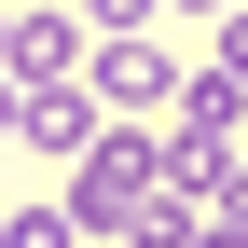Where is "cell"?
Returning <instances> with one entry per match:
<instances>
[{
	"mask_svg": "<svg viewBox=\"0 0 248 248\" xmlns=\"http://www.w3.org/2000/svg\"><path fill=\"white\" fill-rule=\"evenodd\" d=\"M97 124H110V110H97V83H28V124H14V138L83 166V138H97Z\"/></svg>",
	"mask_w": 248,
	"mask_h": 248,
	"instance_id": "5b68a950",
	"label": "cell"
},
{
	"mask_svg": "<svg viewBox=\"0 0 248 248\" xmlns=\"http://www.w3.org/2000/svg\"><path fill=\"white\" fill-rule=\"evenodd\" d=\"M83 55H97L83 14H14V55H0V69L14 83H83Z\"/></svg>",
	"mask_w": 248,
	"mask_h": 248,
	"instance_id": "277c9868",
	"label": "cell"
},
{
	"mask_svg": "<svg viewBox=\"0 0 248 248\" xmlns=\"http://www.w3.org/2000/svg\"><path fill=\"white\" fill-rule=\"evenodd\" d=\"M83 83H97V110H124V124H138V110H179L193 55H179V42H152V28H110V42L83 55Z\"/></svg>",
	"mask_w": 248,
	"mask_h": 248,
	"instance_id": "7a4b0ae2",
	"label": "cell"
},
{
	"mask_svg": "<svg viewBox=\"0 0 248 248\" xmlns=\"http://www.w3.org/2000/svg\"><path fill=\"white\" fill-rule=\"evenodd\" d=\"M14 124H28V83H14V69H0V138H14Z\"/></svg>",
	"mask_w": 248,
	"mask_h": 248,
	"instance_id": "9c48e42d",
	"label": "cell"
},
{
	"mask_svg": "<svg viewBox=\"0 0 248 248\" xmlns=\"http://www.w3.org/2000/svg\"><path fill=\"white\" fill-rule=\"evenodd\" d=\"M234 138H248V83L207 55V69L179 83V110H166V152H234Z\"/></svg>",
	"mask_w": 248,
	"mask_h": 248,
	"instance_id": "3957f363",
	"label": "cell"
},
{
	"mask_svg": "<svg viewBox=\"0 0 248 248\" xmlns=\"http://www.w3.org/2000/svg\"><path fill=\"white\" fill-rule=\"evenodd\" d=\"M152 193H166V138H138V124L110 110L97 138H83V166H69V221H83V234H124Z\"/></svg>",
	"mask_w": 248,
	"mask_h": 248,
	"instance_id": "6da1fadb",
	"label": "cell"
},
{
	"mask_svg": "<svg viewBox=\"0 0 248 248\" xmlns=\"http://www.w3.org/2000/svg\"><path fill=\"white\" fill-rule=\"evenodd\" d=\"M0 248H83V221H69V193H55V207H14V221H0Z\"/></svg>",
	"mask_w": 248,
	"mask_h": 248,
	"instance_id": "8992f818",
	"label": "cell"
},
{
	"mask_svg": "<svg viewBox=\"0 0 248 248\" xmlns=\"http://www.w3.org/2000/svg\"><path fill=\"white\" fill-rule=\"evenodd\" d=\"M193 248H248V221H193Z\"/></svg>",
	"mask_w": 248,
	"mask_h": 248,
	"instance_id": "30bf717a",
	"label": "cell"
},
{
	"mask_svg": "<svg viewBox=\"0 0 248 248\" xmlns=\"http://www.w3.org/2000/svg\"><path fill=\"white\" fill-rule=\"evenodd\" d=\"M166 14H234V0H166Z\"/></svg>",
	"mask_w": 248,
	"mask_h": 248,
	"instance_id": "8fae6325",
	"label": "cell"
},
{
	"mask_svg": "<svg viewBox=\"0 0 248 248\" xmlns=\"http://www.w3.org/2000/svg\"><path fill=\"white\" fill-rule=\"evenodd\" d=\"M152 14H166V0H83V28H97V42H110V28H152Z\"/></svg>",
	"mask_w": 248,
	"mask_h": 248,
	"instance_id": "ba28073f",
	"label": "cell"
},
{
	"mask_svg": "<svg viewBox=\"0 0 248 248\" xmlns=\"http://www.w3.org/2000/svg\"><path fill=\"white\" fill-rule=\"evenodd\" d=\"M0 55H14V0H0Z\"/></svg>",
	"mask_w": 248,
	"mask_h": 248,
	"instance_id": "7c38bea8",
	"label": "cell"
},
{
	"mask_svg": "<svg viewBox=\"0 0 248 248\" xmlns=\"http://www.w3.org/2000/svg\"><path fill=\"white\" fill-rule=\"evenodd\" d=\"M207 55H221V69L248 83V0H234V14H207Z\"/></svg>",
	"mask_w": 248,
	"mask_h": 248,
	"instance_id": "52a82bcc",
	"label": "cell"
}]
</instances>
